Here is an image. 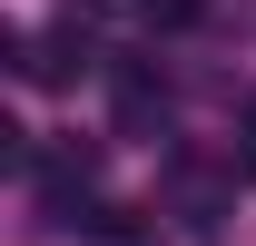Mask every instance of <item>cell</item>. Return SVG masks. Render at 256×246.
I'll use <instances>...</instances> for the list:
<instances>
[{
	"label": "cell",
	"instance_id": "3",
	"mask_svg": "<svg viewBox=\"0 0 256 246\" xmlns=\"http://www.w3.org/2000/svg\"><path fill=\"white\" fill-rule=\"evenodd\" d=\"M118 118H128V128H158V118H168V98L148 89V79H118Z\"/></svg>",
	"mask_w": 256,
	"mask_h": 246
},
{
	"label": "cell",
	"instance_id": "4",
	"mask_svg": "<svg viewBox=\"0 0 256 246\" xmlns=\"http://www.w3.org/2000/svg\"><path fill=\"white\" fill-rule=\"evenodd\" d=\"M138 20H148V30H197L207 0H138Z\"/></svg>",
	"mask_w": 256,
	"mask_h": 246
},
{
	"label": "cell",
	"instance_id": "5",
	"mask_svg": "<svg viewBox=\"0 0 256 246\" xmlns=\"http://www.w3.org/2000/svg\"><path fill=\"white\" fill-rule=\"evenodd\" d=\"M226 158H236V178H256V98L236 108V148H226Z\"/></svg>",
	"mask_w": 256,
	"mask_h": 246
},
{
	"label": "cell",
	"instance_id": "1",
	"mask_svg": "<svg viewBox=\"0 0 256 246\" xmlns=\"http://www.w3.org/2000/svg\"><path fill=\"white\" fill-rule=\"evenodd\" d=\"M10 69H20L30 89H69V79L89 69V30L60 20V30H40V40H10Z\"/></svg>",
	"mask_w": 256,
	"mask_h": 246
},
{
	"label": "cell",
	"instance_id": "2",
	"mask_svg": "<svg viewBox=\"0 0 256 246\" xmlns=\"http://www.w3.org/2000/svg\"><path fill=\"white\" fill-rule=\"evenodd\" d=\"M89 246H168V236H158V216H138V207H98Z\"/></svg>",
	"mask_w": 256,
	"mask_h": 246
}]
</instances>
